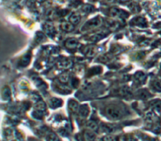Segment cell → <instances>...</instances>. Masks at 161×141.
I'll list each match as a JSON object with an SVG mask.
<instances>
[{"label": "cell", "mask_w": 161, "mask_h": 141, "mask_svg": "<svg viewBox=\"0 0 161 141\" xmlns=\"http://www.w3.org/2000/svg\"><path fill=\"white\" fill-rule=\"evenodd\" d=\"M105 115L113 120H118L124 116V112L121 108L114 104L108 105L105 108Z\"/></svg>", "instance_id": "6da1fadb"}, {"label": "cell", "mask_w": 161, "mask_h": 141, "mask_svg": "<svg viewBox=\"0 0 161 141\" xmlns=\"http://www.w3.org/2000/svg\"><path fill=\"white\" fill-rule=\"evenodd\" d=\"M101 18H100L99 17H96L95 18H93L90 21H88L86 24L83 25L82 27V31H85V30L90 29V28H96V27H98L99 25H101Z\"/></svg>", "instance_id": "7a4b0ae2"}, {"label": "cell", "mask_w": 161, "mask_h": 141, "mask_svg": "<svg viewBox=\"0 0 161 141\" xmlns=\"http://www.w3.org/2000/svg\"><path fill=\"white\" fill-rule=\"evenodd\" d=\"M110 14L112 17H126V16H128V13L124 12V10H122V9H117V8H113V9H111L110 10Z\"/></svg>", "instance_id": "3957f363"}, {"label": "cell", "mask_w": 161, "mask_h": 141, "mask_svg": "<svg viewBox=\"0 0 161 141\" xmlns=\"http://www.w3.org/2000/svg\"><path fill=\"white\" fill-rule=\"evenodd\" d=\"M150 87L156 92H161V79L160 78H155L150 82Z\"/></svg>", "instance_id": "277c9868"}, {"label": "cell", "mask_w": 161, "mask_h": 141, "mask_svg": "<svg viewBox=\"0 0 161 141\" xmlns=\"http://www.w3.org/2000/svg\"><path fill=\"white\" fill-rule=\"evenodd\" d=\"M79 44V42L76 39H68L66 40L65 42V46L66 47H68L70 50H73V49H75Z\"/></svg>", "instance_id": "5b68a950"}, {"label": "cell", "mask_w": 161, "mask_h": 141, "mask_svg": "<svg viewBox=\"0 0 161 141\" xmlns=\"http://www.w3.org/2000/svg\"><path fill=\"white\" fill-rule=\"evenodd\" d=\"M74 24H72L70 21H64V22H62L61 24V28L63 31L66 32H70L72 31H73L74 29V26H73Z\"/></svg>", "instance_id": "8992f818"}, {"label": "cell", "mask_w": 161, "mask_h": 141, "mask_svg": "<svg viewBox=\"0 0 161 141\" xmlns=\"http://www.w3.org/2000/svg\"><path fill=\"white\" fill-rule=\"evenodd\" d=\"M69 21L73 24H78L79 22H80L81 20V16L79 14V13H72V14L70 15L69 17Z\"/></svg>", "instance_id": "52a82bcc"}, {"label": "cell", "mask_w": 161, "mask_h": 141, "mask_svg": "<svg viewBox=\"0 0 161 141\" xmlns=\"http://www.w3.org/2000/svg\"><path fill=\"white\" fill-rule=\"evenodd\" d=\"M84 138L86 141H94L96 139V134L92 130L86 131L84 133Z\"/></svg>", "instance_id": "ba28073f"}, {"label": "cell", "mask_w": 161, "mask_h": 141, "mask_svg": "<svg viewBox=\"0 0 161 141\" xmlns=\"http://www.w3.org/2000/svg\"><path fill=\"white\" fill-rule=\"evenodd\" d=\"M79 113L81 117L86 118L89 114V108L86 105L82 106L79 108Z\"/></svg>", "instance_id": "9c48e42d"}, {"label": "cell", "mask_w": 161, "mask_h": 141, "mask_svg": "<svg viewBox=\"0 0 161 141\" xmlns=\"http://www.w3.org/2000/svg\"><path fill=\"white\" fill-rule=\"evenodd\" d=\"M68 107H69L70 110H72V111L74 112L79 111V104H78V103H77L76 101H75V100H70L69 104H68Z\"/></svg>", "instance_id": "30bf717a"}, {"label": "cell", "mask_w": 161, "mask_h": 141, "mask_svg": "<svg viewBox=\"0 0 161 141\" xmlns=\"http://www.w3.org/2000/svg\"><path fill=\"white\" fill-rule=\"evenodd\" d=\"M61 100H59V99L57 98H52L50 100V105L52 107V108H58L61 105Z\"/></svg>", "instance_id": "8fae6325"}, {"label": "cell", "mask_w": 161, "mask_h": 141, "mask_svg": "<svg viewBox=\"0 0 161 141\" xmlns=\"http://www.w3.org/2000/svg\"><path fill=\"white\" fill-rule=\"evenodd\" d=\"M59 64H60L61 67H63V68H68L69 67H71L72 61L70 60L64 59V60H62Z\"/></svg>", "instance_id": "7c38bea8"}, {"label": "cell", "mask_w": 161, "mask_h": 141, "mask_svg": "<svg viewBox=\"0 0 161 141\" xmlns=\"http://www.w3.org/2000/svg\"><path fill=\"white\" fill-rule=\"evenodd\" d=\"M151 107L154 109L160 111L161 110V100H155L151 102Z\"/></svg>", "instance_id": "4fadbf2b"}, {"label": "cell", "mask_w": 161, "mask_h": 141, "mask_svg": "<svg viewBox=\"0 0 161 141\" xmlns=\"http://www.w3.org/2000/svg\"><path fill=\"white\" fill-rule=\"evenodd\" d=\"M105 36V35H104L103 33H97V34H95V35H92L91 37L90 38V41H98V40H100V39H101L102 38H104Z\"/></svg>", "instance_id": "5bb4252c"}, {"label": "cell", "mask_w": 161, "mask_h": 141, "mask_svg": "<svg viewBox=\"0 0 161 141\" xmlns=\"http://www.w3.org/2000/svg\"><path fill=\"white\" fill-rule=\"evenodd\" d=\"M87 128L90 130H92V131H96L98 126H97V123L94 122V121H89L87 122Z\"/></svg>", "instance_id": "9a60e30c"}, {"label": "cell", "mask_w": 161, "mask_h": 141, "mask_svg": "<svg viewBox=\"0 0 161 141\" xmlns=\"http://www.w3.org/2000/svg\"><path fill=\"white\" fill-rule=\"evenodd\" d=\"M138 94L139 97L142 99H146L149 97V93L147 90L145 89H142V90H140L139 92H138Z\"/></svg>", "instance_id": "2e32d148"}, {"label": "cell", "mask_w": 161, "mask_h": 141, "mask_svg": "<svg viewBox=\"0 0 161 141\" xmlns=\"http://www.w3.org/2000/svg\"><path fill=\"white\" fill-rule=\"evenodd\" d=\"M85 52H86V55H87L88 57H92V56H94V53H95V49L92 46L86 47Z\"/></svg>", "instance_id": "e0dca14e"}, {"label": "cell", "mask_w": 161, "mask_h": 141, "mask_svg": "<svg viewBox=\"0 0 161 141\" xmlns=\"http://www.w3.org/2000/svg\"><path fill=\"white\" fill-rule=\"evenodd\" d=\"M47 141H59V139L56 134H54V132H51L47 136Z\"/></svg>", "instance_id": "ac0fdd59"}, {"label": "cell", "mask_w": 161, "mask_h": 141, "mask_svg": "<svg viewBox=\"0 0 161 141\" xmlns=\"http://www.w3.org/2000/svg\"><path fill=\"white\" fill-rule=\"evenodd\" d=\"M46 32L49 34H53L54 32V28L51 24H47L45 25Z\"/></svg>", "instance_id": "d6986e66"}, {"label": "cell", "mask_w": 161, "mask_h": 141, "mask_svg": "<svg viewBox=\"0 0 161 141\" xmlns=\"http://www.w3.org/2000/svg\"><path fill=\"white\" fill-rule=\"evenodd\" d=\"M101 128H102L103 131H105L106 132H112L114 131V127L109 126V125H104V126H102Z\"/></svg>", "instance_id": "ffe728a7"}, {"label": "cell", "mask_w": 161, "mask_h": 141, "mask_svg": "<svg viewBox=\"0 0 161 141\" xmlns=\"http://www.w3.org/2000/svg\"><path fill=\"white\" fill-rule=\"evenodd\" d=\"M82 11L84 12V13H90V12H92L93 10H94V8H93V6H90V5H86V6H84L83 7H82Z\"/></svg>", "instance_id": "44dd1931"}, {"label": "cell", "mask_w": 161, "mask_h": 141, "mask_svg": "<svg viewBox=\"0 0 161 141\" xmlns=\"http://www.w3.org/2000/svg\"><path fill=\"white\" fill-rule=\"evenodd\" d=\"M103 140L104 141H117V138H116V136H114L108 135V136H105V137L103 138Z\"/></svg>", "instance_id": "7402d4cb"}, {"label": "cell", "mask_w": 161, "mask_h": 141, "mask_svg": "<svg viewBox=\"0 0 161 141\" xmlns=\"http://www.w3.org/2000/svg\"><path fill=\"white\" fill-rule=\"evenodd\" d=\"M36 108L38 111H44L45 110V104L43 102H39Z\"/></svg>", "instance_id": "603a6c76"}, {"label": "cell", "mask_w": 161, "mask_h": 141, "mask_svg": "<svg viewBox=\"0 0 161 141\" xmlns=\"http://www.w3.org/2000/svg\"><path fill=\"white\" fill-rule=\"evenodd\" d=\"M68 79H69V77H68V75L67 74H61L60 77V80L62 82H67L68 81Z\"/></svg>", "instance_id": "cb8c5ba5"}, {"label": "cell", "mask_w": 161, "mask_h": 141, "mask_svg": "<svg viewBox=\"0 0 161 141\" xmlns=\"http://www.w3.org/2000/svg\"><path fill=\"white\" fill-rule=\"evenodd\" d=\"M115 1H116V0H106L107 2H115Z\"/></svg>", "instance_id": "d4e9b609"}, {"label": "cell", "mask_w": 161, "mask_h": 141, "mask_svg": "<svg viewBox=\"0 0 161 141\" xmlns=\"http://www.w3.org/2000/svg\"><path fill=\"white\" fill-rule=\"evenodd\" d=\"M37 1H39V2H43L44 0H37Z\"/></svg>", "instance_id": "484cf974"}]
</instances>
